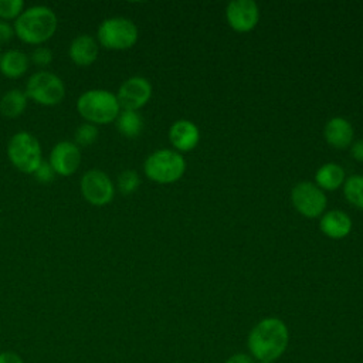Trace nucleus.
I'll list each match as a JSON object with an SVG mask.
<instances>
[{"instance_id":"obj_1","label":"nucleus","mask_w":363,"mask_h":363,"mask_svg":"<svg viewBox=\"0 0 363 363\" xmlns=\"http://www.w3.org/2000/svg\"><path fill=\"white\" fill-rule=\"evenodd\" d=\"M289 332L278 318L259 320L248 335V349L258 362H275L286 350Z\"/></svg>"},{"instance_id":"obj_2","label":"nucleus","mask_w":363,"mask_h":363,"mask_svg":"<svg viewBox=\"0 0 363 363\" xmlns=\"http://www.w3.org/2000/svg\"><path fill=\"white\" fill-rule=\"evenodd\" d=\"M58 18L52 9L47 6H33L26 9L14 21V34L26 44L41 45L57 31Z\"/></svg>"},{"instance_id":"obj_3","label":"nucleus","mask_w":363,"mask_h":363,"mask_svg":"<svg viewBox=\"0 0 363 363\" xmlns=\"http://www.w3.org/2000/svg\"><path fill=\"white\" fill-rule=\"evenodd\" d=\"M78 113L92 125H106L116 121L121 106L116 95L106 89H88L77 99Z\"/></svg>"},{"instance_id":"obj_4","label":"nucleus","mask_w":363,"mask_h":363,"mask_svg":"<svg viewBox=\"0 0 363 363\" xmlns=\"http://www.w3.org/2000/svg\"><path fill=\"white\" fill-rule=\"evenodd\" d=\"M7 156L11 164L26 174H33L43 162L41 145L38 139L27 130H20L10 138Z\"/></svg>"},{"instance_id":"obj_5","label":"nucleus","mask_w":363,"mask_h":363,"mask_svg":"<svg viewBox=\"0 0 363 363\" xmlns=\"http://www.w3.org/2000/svg\"><path fill=\"white\" fill-rule=\"evenodd\" d=\"M186 169L184 159L176 150L160 149L149 155L143 163L147 179L160 184H169L179 180Z\"/></svg>"},{"instance_id":"obj_6","label":"nucleus","mask_w":363,"mask_h":363,"mask_svg":"<svg viewBox=\"0 0 363 363\" xmlns=\"http://www.w3.org/2000/svg\"><path fill=\"white\" fill-rule=\"evenodd\" d=\"M96 38L106 50H128L138 41V27L126 17H109L99 24Z\"/></svg>"},{"instance_id":"obj_7","label":"nucleus","mask_w":363,"mask_h":363,"mask_svg":"<svg viewBox=\"0 0 363 363\" xmlns=\"http://www.w3.org/2000/svg\"><path fill=\"white\" fill-rule=\"evenodd\" d=\"M24 92L38 105L54 106L64 99L65 85L54 72L37 71L28 78Z\"/></svg>"},{"instance_id":"obj_8","label":"nucleus","mask_w":363,"mask_h":363,"mask_svg":"<svg viewBox=\"0 0 363 363\" xmlns=\"http://www.w3.org/2000/svg\"><path fill=\"white\" fill-rule=\"evenodd\" d=\"M79 189L84 199L96 207L109 204L115 196V186L111 177L99 169L86 170L81 177Z\"/></svg>"},{"instance_id":"obj_9","label":"nucleus","mask_w":363,"mask_h":363,"mask_svg":"<svg viewBox=\"0 0 363 363\" xmlns=\"http://www.w3.org/2000/svg\"><path fill=\"white\" fill-rule=\"evenodd\" d=\"M291 199L295 208L308 218H315L320 216L326 207L325 193L318 186L309 182L298 183L292 189Z\"/></svg>"},{"instance_id":"obj_10","label":"nucleus","mask_w":363,"mask_h":363,"mask_svg":"<svg viewBox=\"0 0 363 363\" xmlns=\"http://www.w3.org/2000/svg\"><path fill=\"white\" fill-rule=\"evenodd\" d=\"M152 96V85L143 77H130L118 89L116 99L122 111H138L147 104Z\"/></svg>"},{"instance_id":"obj_11","label":"nucleus","mask_w":363,"mask_h":363,"mask_svg":"<svg viewBox=\"0 0 363 363\" xmlns=\"http://www.w3.org/2000/svg\"><path fill=\"white\" fill-rule=\"evenodd\" d=\"M48 163L51 164L55 174L62 177L74 174L81 164V150L69 140H61L55 143L50 152Z\"/></svg>"},{"instance_id":"obj_12","label":"nucleus","mask_w":363,"mask_h":363,"mask_svg":"<svg viewBox=\"0 0 363 363\" xmlns=\"http://www.w3.org/2000/svg\"><path fill=\"white\" fill-rule=\"evenodd\" d=\"M230 27L238 33L252 30L259 18L258 6L252 0H234L228 3L225 10Z\"/></svg>"},{"instance_id":"obj_13","label":"nucleus","mask_w":363,"mask_h":363,"mask_svg":"<svg viewBox=\"0 0 363 363\" xmlns=\"http://www.w3.org/2000/svg\"><path fill=\"white\" fill-rule=\"evenodd\" d=\"M99 48L98 43L94 37L88 34H79L77 35L68 48V55L71 61L78 67H88L95 62L98 57Z\"/></svg>"},{"instance_id":"obj_14","label":"nucleus","mask_w":363,"mask_h":363,"mask_svg":"<svg viewBox=\"0 0 363 363\" xmlns=\"http://www.w3.org/2000/svg\"><path fill=\"white\" fill-rule=\"evenodd\" d=\"M169 139L173 147L182 152H189L196 147L200 140L197 126L186 119L174 122L169 129Z\"/></svg>"},{"instance_id":"obj_15","label":"nucleus","mask_w":363,"mask_h":363,"mask_svg":"<svg viewBox=\"0 0 363 363\" xmlns=\"http://www.w3.org/2000/svg\"><path fill=\"white\" fill-rule=\"evenodd\" d=\"M323 133L326 142L336 149L347 147L353 139V128L345 118H332L326 123Z\"/></svg>"},{"instance_id":"obj_16","label":"nucleus","mask_w":363,"mask_h":363,"mask_svg":"<svg viewBox=\"0 0 363 363\" xmlns=\"http://www.w3.org/2000/svg\"><path fill=\"white\" fill-rule=\"evenodd\" d=\"M320 230L330 238H343L352 230V220L340 210H332L320 218Z\"/></svg>"},{"instance_id":"obj_17","label":"nucleus","mask_w":363,"mask_h":363,"mask_svg":"<svg viewBox=\"0 0 363 363\" xmlns=\"http://www.w3.org/2000/svg\"><path fill=\"white\" fill-rule=\"evenodd\" d=\"M30 65V58L20 50H9L0 55V72L6 78H20L26 74Z\"/></svg>"},{"instance_id":"obj_18","label":"nucleus","mask_w":363,"mask_h":363,"mask_svg":"<svg viewBox=\"0 0 363 363\" xmlns=\"http://www.w3.org/2000/svg\"><path fill=\"white\" fill-rule=\"evenodd\" d=\"M27 95L18 88L9 89L0 98V113L6 118H18L27 108Z\"/></svg>"},{"instance_id":"obj_19","label":"nucleus","mask_w":363,"mask_h":363,"mask_svg":"<svg viewBox=\"0 0 363 363\" xmlns=\"http://www.w3.org/2000/svg\"><path fill=\"white\" fill-rule=\"evenodd\" d=\"M315 180L319 187L325 190H335L345 183V170L336 163H326L318 169Z\"/></svg>"},{"instance_id":"obj_20","label":"nucleus","mask_w":363,"mask_h":363,"mask_svg":"<svg viewBox=\"0 0 363 363\" xmlns=\"http://www.w3.org/2000/svg\"><path fill=\"white\" fill-rule=\"evenodd\" d=\"M116 129L128 139H135L143 130V119L138 111H121L116 118Z\"/></svg>"},{"instance_id":"obj_21","label":"nucleus","mask_w":363,"mask_h":363,"mask_svg":"<svg viewBox=\"0 0 363 363\" xmlns=\"http://www.w3.org/2000/svg\"><path fill=\"white\" fill-rule=\"evenodd\" d=\"M343 193L350 204L357 208H363V176L354 174L346 179Z\"/></svg>"},{"instance_id":"obj_22","label":"nucleus","mask_w":363,"mask_h":363,"mask_svg":"<svg viewBox=\"0 0 363 363\" xmlns=\"http://www.w3.org/2000/svg\"><path fill=\"white\" fill-rule=\"evenodd\" d=\"M98 139V128L96 125H92L89 122H84L81 123L74 133V143L79 147H85V146H91L95 140Z\"/></svg>"},{"instance_id":"obj_23","label":"nucleus","mask_w":363,"mask_h":363,"mask_svg":"<svg viewBox=\"0 0 363 363\" xmlns=\"http://www.w3.org/2000/svg\"><path fill=\"white\" fill-rule=\"evenodd\" d=\"M118 189L122 194L128 196L132 194L138 190L139 184H140V177L135 170H123L119 176H118Z\"/></svg>"},{"instance_id":"obj_24","label":"nucleus","mask_w":363,"mask_h":363,"mask_svg":"<svg viewBox=\"0 0 363 363\" xmlns=\"http://www.w3.org/2000/svg\"><path fill=\"white\" fill-rule=\"evenodd\" d=\"M24 11L23 0H0V20L17 18Z\"/></svg>"},{"instance_id":"obj_25","label":"nucleus","mask_w":363,"mask_h":363,"mask_svg":"<svg viewBox=\"0 0 363 363\" xmlns=\"http://www.w3.org/2000/svg\"><path fill=\"white\" fill-rule=\"evenodd\" d=\"M30 60L37 67H47L52 61V52H51V50L48 47L38 45V47H35L33 50V52L30 55Z\"/></svg>"},{"instance_id":"obj_26","label":"nucleus","mask_w":363,"mask_h":363,"mask_svg":"<svg viewBox=\"0 0 363 363\" xmlns=\"http://www.w3.org/2000/svg\"><path fill=\"white\" fill-rule=\"evenodd\" d=\"M33 174H34L35 180L41 184H48L55 177V172L52 170L51 164L48 162H44V160L40 163V166L35 169V172Z\"/></svg>"},{"instance_id":"obj_27","label":"nucleus","mask_w":363,"mask_h":363,"mask_svg":"<svg viewBox=\"0 0 363 363\" xmlns=\"http://www.w3.org/2000/svg\"><path fill=\"white\" fill-rule=\"evenodd\" d=\"M14 28L9 21L0 20V44L9 43L14 37Z\"/></svg>"},{"instance_id":"obj_28","label":"nucleus","mask_w":363,"mask_h":363,"mask_svg":"<svg viewBox=\"0 0 363 363\" xmlns=\"http://www.w3.org/2000/svg\"><path fill=\"white\" fill-rule=\"evenodd\" d=\"M0 363H24V360L16 352H1Z\"/></svg>"},{"instance_id":"obj_29","label":"nucleus","mask_w":363,"mask_h":363,"mask_svg":"<svg viewBox=\"0 0 363 363\" xmlns=\"http://www.w3.org/2000/svg\"><path fill=\"white\" fill-rule=\"evenodd\" d=\"M225 363H255L252 356L245 353H235L227 359Z\"/></svg>"},{"instance_id":"obj_30","label":"nucleus","mask_w":363,"mask_h":363,"mask_svg":"<svg viewBox=\"0 0 363 363\" xmlns=\"http://www.w3.org/2000/svg\"><path fill=\"white\" fill-rule=\"evenodd\" d=\"M352 156L354 160L357 162H363V140H357L352 145Z\"/></svg>"},{"instance_id":"obj_31","label":"nucleus","mask_w":363,"mask_h":363,"mask_svg":"<svg viewBox=\"0 0 363 363\" xmlns=\"http://www.w3.org/2000/svg\"><path fill=\"white\" fill-rule=\"evenodd\" d=\"M259 363H275V362H259Z\"/></svg>"},{"instance_id":"obj_32","label":"nucleus","mask_w":363,"mask_h":363,"mask_svg":"<svg viewBox=\"0 0 363 363\" xmlns=\"http://www.w3.org/2000/svg\"><path fill=\"white\" fill-rule=\"evenodd\" d=\"M0 55H1V54H0Z\"/></svg>"}]
</instances>
